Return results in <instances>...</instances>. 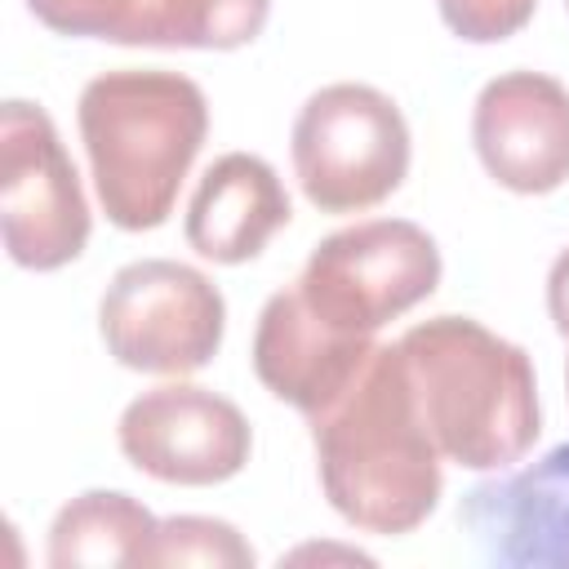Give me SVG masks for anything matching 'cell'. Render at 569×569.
Wrapping results in <instances>:
<instances>
[{
    "instance_id": "cell-1",
    "label": "cell",
    "mask_w": 569,
    "mask_h": 569,
    "mask_svg": "<svg viewBox=\"0 0 569 569\" xmlns=\"http://www.w3.org/2000/svg\"><path fill=\"white\" fill-rule=\"evenodd\" d=\"M307 422L320 489L347 525L396 538L436 511L440 449L422 427L396 342H378L347 391Z\"/></svg>"
},
{
    "instance_id": "cell-2",
    "label": "cell",
    "mask_w": 569,
    "mask_h": 569,
    "mask_svg": "<svg viewBox=\"0 0 569 569\" xmlns=\"http://www.w3.org/2000/svg\"><path fill=\"white\" fill-rule=\"evenodd\" d=\"M396 347L440 458L467 471H502L533 449L542 418L525 347L471 316H431L405 329Z\"/></svg>"
},
{
    "instance_id": "cell-3",
    "label": "cell",
    "mask_w": 569,
    "mask_h": 569,
    "mask_svg": "<svg viewBox=\"0 0 569 569\" xmlns=\"http://www.w3.org/2000/svg\"><path fill=\"white\" fill-rule=\"evenodd\" d=\"M80 142L102 213L120 231H151L209 133V102L191 76L164 67L102 71L80 89Z\"/></svg>"
},
{
    "instance_id": "cell-4",
    "label": "cell",
    "mask_w": 569,
    "mask_h": 569,
    "mask_svg": "<svg viewBox=\"0 0 569 569\" xmlns=\"http://www.w3.org/2000/svg\"><path fill=\"white\" fill-rule=\"evenodd\" d=\"M289 151L298 187L320 213H360L405 182L409 124L382 89L338 80L302 102Z\"/></svg>"
},
{
    "instance_id": "cell-5",
    "label": "cell",
    "mask_w": 569,
    "mask_h": 569,
    "mask_svg": "<svg viewBox=\"0 0 569 569\" xmlns=\"http://www.w3.org/2000/svg\"><path fill=\"white\" fill-rule=\"evenodd\" d=\"M227 329L218 284L173 258L124 262L98 302V333L107 356L138 373H196L204 369Z\"/></svg>"
},
{
    "instance_id": "cell-6",
    "label": "cell",
    "mask_w": 569,
    "mask_h": 569,
    "mask_svg": "<svg viewBox=\"0 0 569 569\" xmlns=\"http://www.w3.org/2000/svg\"><path fill=\"white\" fill-rule=\"evenodd\" d=\"M440 271V249L418 222L369 218L325 236L293 284L329 325L373 338L387 320L431 298Z\"/></svg>"
},
{
    "instance_id": "cell-7",
    "label": "cell",
    "mask_w": 569,
    "mask_h": 569,
    "mask_svg": "<svg viewBox=\"0 0 569 569\" xmlns=\"http://www.w3.org/2000/svg\"><path fill=\"white\" fill-rule=\"evenodd\" d=\"M0 231L27 271H58L89 244V200L44 107H0Z\"/></svg>"
},
{
    "instance_id": "cell-8",
    "label": "cell",
    "mask_w": 569,
    "mask_h": 569,
    "mask_svg": "<svg viewBox=\"0 0 569 569\" xmlns=\"http://www.w3.org/2000/svg\"><path fill=\"white\" fill-rule=\"evenodd\" d=\"M116 440L142 476L164 485H222L253 449L240 405L196 382H164L133 396L116 422Z\"/></svg>"
},
{
    "instance_id": "cell-9",
    "label": "cell",
    "mask_w": 569,
    "mask_h": 569,
    "mask_svg": "<svg viewBox=\"0 0 569 569\" xmlns=\"http://www.w3.org/2000/svg\"><path fill=\"white\" fill-rule=\"evenodd\" d=\"M485 173L516 196H547L569 178V89L547 71H502L471 107Z\"/></svg>"
},
{
    "instance_id": "cell-10",
    "label": "cell",
    "mask_w": 569,
    "mask_h": 569,
    "mask_svg": "<svg viewBox=\"0 0 569 569\" xmlns=\"http://www.w3.org/2000/svg\"><path fill=\"white\" fill-rule=\"evenodd\" d=\"M458 525L498 569H569V445L471 485L458 502Z\"/></svg>"
},
{
    "instance_id": "cell-11",
    "label": "cell",
    "mask_w": 569,
    "mask_h": 569,
    "mask_svg": "<svg viewBox=\"0 0 569 569\" xmlns=\"http://www.w3.org/2000/svg\"><path fill=\"white\" fill-rule=\"evenodd\" d=\"M373 347H378L373 338L329 325L298 293V284H284L258 311L253 373L276 400L316 418L325 405H333L347 391V382L360 373Z\"/></svg>"
},
{
    "instance_id": "cell-12",
    "label": "cell",
    "mask_w": 569,
    "mask_h": 569,
    "mask_svg": "<svg viewBox=\"0 0 569 569\" xmlns=\"http://www.w3.org/2000/svg\"><path fill=\"white\" fill-rule=\"evenodd\" d=\"M27 9L58 36L156 49H236L258 18V0H27Z\"/></svg>"
},
{
    "instance_id": "cell-13",
    "label": "cell",
    "mask_w": 569,
    "mask_h": 569,
    "mask_svg": "<svg viewBox=\"0 0 569 569\" xmlns=\"http://www.w3.org/2000/svg\"><path fill=\"white\" fill-rule=\"evenodd\" d=\"M289 191L280 173L253 151L218 156L187 204V244L222 267L249 262L289 222Z\"/></svg>"
},
{
    "instance_id": "cell-14",
    "label": "cell",
    "mask_w": 569,
    "mask_h": 569,
    "mask_svg": "<svg viewBox=\"0 0 569 569\" xmlns=\"http://www.w3.org/2000/svg\"><path fill=\"white\" fill-rule=\"evenodd\" d=\"M160 520L120 489H84L49 525V565H147Z\"/></svg>"
},
{
    "instance_id": "cell-15",
    "label": "cell",
    "mask_w": 569,
    "mask_h": 569,
    "mask_svg": "<svg viewBox=\"0 0 569 569\" xmlns=\"http://www.w3.org/2000/svg\"><path fill=\"white\" fill-rule=\"evenodd\" d=\"M147 565H213V569H249L253 547L236 525L213 516H169L160 520Z\"/></svg>"
},
{
    "instance_id": "cell-16",
    "label": "cell",
    "mask_w": 569,
    "mask_h": 569,
    "mask_svg": "<svg viewBox=\"0 0 569 569\" xmlns=\"http://www.w3.org/2000/svg\"><path fill=\"white\" fill-rule=\"evenodd\" d=\"M436 9H440V22L458 40L498 44V40L516 36L533 18L538 0H436Z\"/></svg>"
},
{
    "instance_id": "cell-17",
    "label": "cell",
    "mask_w": 569,
    "mask_h": 569,
    "mask_svg": "<svg viewBox=\"0 0 569 569\" xmlns=\"http://www.w3.org/2000/svg\"><path fill=\"white\" fill-rule=\"evenodd\" d=\"M547 311H551L556 333L569 342V249H560L547 271Z\"/></svg>"
},
{
    "instance_id": "cell-18",
    "label": "cell",
    "mask_w": 569,
    "mask_h": 569,
    "mask_svg": "<svg viewBox=\"0 0 569 569\" xmlns=\"http://www.w3.org/2000/svg\"><path fill=\"white\" fill-rule=\"evenodd\" d=\"M565 382H569V369H565Z\"/></svg>"
},
{
    "instance_id": "cell-19",
    "label": "cell",
    "mask_w": 569,
    "mask_h": 569,
    "mask_svg": "<svg viewBox=\"0 0 569 569\" xmlns=\"http://www.w3.org/2000/svg\"><path fill=\"white\" fill-rule=\"evenodd\" d=\"M565 9H569V0H565Z\"/></svg>"
}]
</instances>
